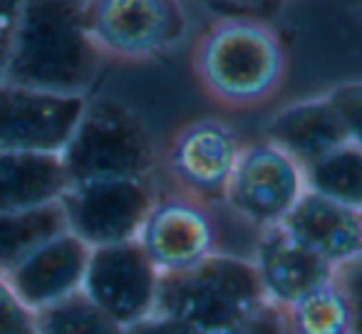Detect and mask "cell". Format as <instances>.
<instances>
[{
    "instance_id": "cell-1",
    "label": "cell",
    "mask_w": 362,
    "mask_h": 334,
    "mask_svg": "<svg viewBox=\"0 0 362 334\" xmlns=\"http://www.w3.org/2000/svg\"><path fill=\"white\" fill-rule=\"evenodd\" d=\"M105 67L87 25V0H23L3 82L90 97Z\"/></svg>"
},
{
    "instance_id": "cell-2",
    "label": "cell",
    "mask_w": 362,
    "mask_h": 334,
    "mask_svg": "<svg viewBox=\"0 0 362 334\" xmlns=\"http://www.w3.org/2000/svg\"><path fill=\"white\" fill-rule=\"evenodd\" d=\"M288 45L268 20L218 16L199 35L192 72L199 90L223 109L251 112L273 102L286 87Z\"/></svg>"
},
{
    "instance_id": "cell-3",
    "label": "cell",
    "mask_w": 362,
    "mask_h": 334,
    "mask_svg": "<svg viewBox=\"0 0 362 334\" xmlns=\"http://www.w3.org/2000/svg\"><path fill=\"white\" fill-rule=\"evenodd\" d=\"M266 302L251 258L216 250L189 268L159 273L154 314L189 334H223Z\"/></svg>"
},
{
    "instance_id": "cell-4",
    "label": "cell",
    "mask_w": 362,
    "mask_h": 334,
    "mask_svg": "<svg viewBox=\"0 0 362 334\" xmlns=\"http://www.w3.org/2000/svg\"><path fill=\"white\" fill-rule=\"evenodd\" d=\"M60 161L70 184L149 179L159 164V151L149 126L132 107L115 97H87Z\"/></svg>"
},
{
    "instance_id": "cell-5",
    "label": "cell",
    "mask_w": 362,
    "mask_h": 334,
    "mask_svg": "<svg viewBox=\"0 0 362 334\" xmlns=\"http://www.w3.org/2000/svg\"><path fill=\"white\" fill-rule=\"evenodd\" d=\"M87 25L105 62H149L187 35L181 0H87Z\"/></svg>"
},
{
    "instance_id": "cell-6",
    "label": "cell",
    "mask_w": 362,
    "mask_h": 334,
    "mask_svg": "<svg viewBox=\"0 0 362 334\" xmlns=\"http://www.w3.org/2000/svg\"><path fill=\"white\" fill-rule=\"evenodd\" d=\"M263 139L308 166L345 144H362V85L357 80L325 95L293 102L268 119Z\"/></svg>"
},
{
    "instance_id": "cell-7",
    "label": "cell",
    "mask_w": 362,
    "mask_h": 334,
    "mask_svg": "<svg viewBox=\"0 0 362 334\" xmlns=\"http://www.w3.org/2000/svg\"><path fill=\"white\" fill-rule=\"evenodd\" d=\"M149 179H95L70 184L60 196L65 230L90 248L136 240L156 196Z\"/></svg>"
},
{
    "instance_id": "cell-8",
    "label": "cell",
    "mask_w": 362,
    "mask_h": 334,
    "mask_svg": "<svg viewBox=\"0 0 362 334\" xmlns=\"http://www.w3.org/2000/svg\"><path fill=\"white\" fill-rule=\"evenodd\" d=\"M305 191L296 159L261 139L241 146L223 203L248 225L263 230L278 225Z\"/></svg>"
},
{
    "instance_id": "cell-9",
    "label": "cell",
    "mask_w": 362,
    "mask_h": 334,
    "mask_svg": "<svg viewBox=\"0 0 362 334\" xmlns=\"http://www.w3.org/2000/svg\"><path fill=\"white\" fill-rule=\"evenodd\" d=\"M238 134L221 119H194L169 136L164 166L174 191L202 203H223L228 181L241 154Z\"/></svg>"
},
{
    "instance_id": "cell-10",
    "label": "cell",
    "mask_w": 362,
    "mask_h": 334,
    "mask_svg": "<svg viewBox=\"0 0 362 334\" xmlns=\"http://www.w3.org/2000/svg\"><path fill=\"white\" fill-rule=\"evenodd\" d=\"M136 243L159 273L189 268L218 250L214 205L179 191H156Z\"/></svg>"
},
{
    "instance_id": "cell-11",
    "label": "cell",
    "mask_w": 362,
    "mask_h": 334,
    "mask_svg": "<svg viewBox=\"0 0 362 334\" xmlns=\"http://www.w3.org/2000/svg\"><path fill=\"white\" fill-rule=\"evenodd\" d=\"M159 270L136 240L90 248L82 292L122 327L154 312Z\"/></svg>"
},
{
    "instance_id": "cell-12",
    "label": "cell",
    "mask_w": 362,
    "mask_h": 334,
    "mask_svg": "<svg viewBox=\"0 0 362 334\" xmlns=\"http://www.w3.org/2000/svg\"><path fill=\"white\" fill-rule=\"evenodd\" d=\"M87 97L0 82V151L60 154Z\"/></svg>"
},
{
    "instance_id": "cell-13",
    "label": "cell",
    "mask_w": 362,
    "mask_h": 334,
    "mask_svg": "<svg viewBox=\"0 0 362 334\" xmlns=\"http://www.w3.org/2000/svg\"><path fill=\"white\" fill-rule=\"evenodd\" d=\"M87 258L90 245L70 230H62L33 248L11 273H6V280L23 304L35 312L82 290Z\"/></svg>"
},
{
    "instance_id": "cell-14",
    "label": "cell",
    "mask_w": 362,
    "mask_h": 334,
    "mask_svg": "<svg viewBox=\"0 0 362 334\" xmlns=\"http://www.w3.org/2000/svg\"><path fill=\"white\" fill-rule=\"evenodd\" d=\"M278 225H283L298 243L320 255L335 270L360 263L362 205H347L313 191H303V196Z\"/></svg>"
},
{
    "instance_id": "cell-15",
    "label": "cell",
    "mask_w": 362,
    "mask_h": 334,
    "mask_svg": "<svg viewBox=\"0 0 362 334\" xmlns=\"http://www.w3.org/2000/svg\"><path fill=\"white\" fill-rule=\"evenodd\" d=\"M251 263L256 268L263 294L276 307H286L335 275L332 265L298 243L283 225L258 230Z\"/></svg>"
},
{
    "instance_id": "cell-16",
    "label": "cell",
    "mask_w": 362,
    "mask_h": 334,
    "mask_svg": "<svg viewBox=\"0 0 362 334\" xmlns=\"http://www.w3.org/2000/svg\"><path fill=\"white\" fill-rule=\"evenodd\" d=\"M360 263L342 265L332 280L281 307L288 334H357V299L350 275Z\"/></svg>"
},
{
    "instance_id": "cell-17",
    "label": "cell",
    "mask_w": 362,
    "mask_h": 334,
    "mask_svg": "<svg viewBox=\"0 0 362 334\" xmlns=\"http://www.w3.org/2000/svg\"><path fill=\"white\" fill-rule=\"evenodd\" d=\"M67 186L60 154L0 151V210L18 213L57 203Z\"/></svg>"
},
{
    "instance_id": "cell-18",
    "label": "cell",
    "mask_w": 362,
    "mask_h": 334,
    "mask_svg": "<svg viewBox=\"0 0 362 334\" xmlns=\"http://www.w3.org/2000/svg\"><path fill=\"white\" fill-rule=\"evenodd\" d=\"M65 230L60 203L33 210H0V275L11 273L33 248Z\"/></svg>"
},
{
    "instance_id": "cell-19",
    "label": "cell",
    "mask_w": 362,
    "mask_h": 334,
    "mask_svg": "<svg viewBox=\"0 0 362 334\" xmlns=\"http://www.w3.org/2000/svg\"><path fill=\"white\" fill-rule=\"evenodd\" d=\"M305 191L347 205H362V144H345L303 166Z\"/></svg>"
},
{
    "instance_id": "cell-20",
    "label": "cell",
    "mask_w": 362,
    "mask_h": 334,
    "mask_svg": "<svg viewBox=\"0 0 362 334\" xmlns=\"http://www.w3.org/2000/svg\"><path fill=\"white\" fill-rule=\"evenodd\" d=\"M37 334H127L115 317L100 309L82 290L33 312Z\"/></svg>"
},
{
    "instance_id": "cell-21",
    "label": "cell",
    "mask_w": 362,
    "mask_h": 334,
    "mask_svg": "<svg viewBox=\"0 0 362 334\" xmlns=\"http://www.w3.org/2000/svg\"><path fill=\"white\" fill-rule=\"evenodd\" d=\"M0 334H37L33 309L23 304L6 275H0Z\"/></svg>"
},
{
    "instance_id": "cell-22",
    "label": "cell",
    "mask_w": 362,
    "mask_h": 334,
    "mask_svg": "<svg viewBox=\"0 0 362 334\" xmlns=\"http://www.w3.org/2000/svg\"><path fill=\"white\" fill-rule=\"evenodd\" d=\"M291 0H209V6L221 16L258 18V20H271Z\"/></svg>"
},
{
    "instance_id": "cell-23",
    "label": "cell",
    "mask_w": 362,
    "mask_h": 334,
    "mask_svg": "<svg viewBox=\"0 0 362 334\" xmlns=\"http://www.w3.org/2000/svg\"><path fill=\"white\" fill-rule=\"evenodd\" d=\"M223 334H288V329H286V322H283L281 307L266 302L253 314H248L241 324H236V327Z\"/></svg>"
},
{
    "instance_id": "cell-24",
    "label": "cell",
    "mask_w": 362,
    "mask_h": 334,
    "mask_svg": "<svg viewBox=\"0 0 362 334\" xmlns=\"http://www.w3.org/2000/svg\"><path fill=\"white\" fill-rule=\"evenodd\" d=\"M23 0H0V82H3V72L8 65V55H11V42L13 32H16L18 13H21Z\"/></svg>"
},
{
    "instance_id": "cell-25",
    "label": "cell",
    "mask_w": 362,
    "mask_h": 334,
    "mask_svg": "<svg viewBox=\"0 0 362 334\" xmlns=\"http://www.w3.org/2000/svg\"><path fill=\"white\" fill-rule=\"evenodd\" d=\"M127 334H189V332L187 329H181L179 324H174L171 319L159 317V314L151 312L149 317L129 324V327H127Z\"/></svg>"
}]
</instances>
